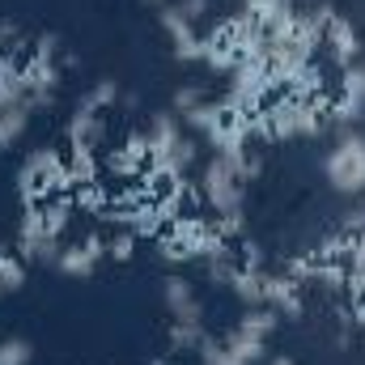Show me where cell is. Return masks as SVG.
<instances>
[{
  "label": "cell",
  "mask_w": 365,
  "mask_h": 365,
  "mask_svg": "<svg viewBox=\"0 0 365 365\" xmlns=\"http://www.w3.org/2000/svg\"><path fill=\"white\" fill-rule=\"evenodd\" d=\"M64 251V234H56L34 204H26V217L17 221V255L26 264H56Z\"/></svg>",
  "instance_id": "52a82bcc"
},
{
  "label": "cell",
  "mask_w": 365,
  "mask_h": 365,
  "mask_svg": "<svg viewBox=\"0 0 365 365\" xmlns=\"http://www.w3.org/2000/svg\"><path fill=\"white\" fill-rule=\"evenodd\" d=\"M225 119H230V110H225L217 98H204L200 106H191V110L182 115V123H187V128H195L200 136H212V132H217Z\"/></svg>",
  "instance_id": "5bb4252c"
},
{
  "label": "cell",
  "mask_w": 365,
  "mask_h": 365,
  "mask_svg": "<svg viewBox=\"0 0 365 365\" xmlns=\"http://www.w3.org/2000/svg\"><path fill=\"white\" fill-rule=\"evenodd\" d=\"M247 4V13L264 26V30H280V26H289L293 21V0H242Z\"/></svg>",
  "instance_id": "4fadbf2b"
},
{
  "label": "cell",
  "mask_w": 365,
  "mask_h": 365,
  "mask_svg": "<svg viewBox=\"0 0 365 365\" xmlns=\"http://www.w3.org/2000/svg\"><path fill=\"white\" fill-rule=\"evenodd\" d=\"M136 242H140L136 234H128V230H119V234H110V238H106V255L123 264V259H132V255H136Z\"/></svg>",
  "instance_id": "cb8c5ba5"
},
{
  "label": "cell",
  "mask_w": 365,
  "mask_h": 365,
  "mask_svg": "<svg viewBox=\"0 0 365 365\" xmlns=\"http://www.w3.org/2000/svg\"><path fill=\"white\" fill-rule=\"evenodd\" d=\"M323 179L340 195H365V132L344 128L323 158Z\"/></svg>",
  "instance_id": "5b68a950"
},
{
  "label": "cell",
  "mask_w": 365,
  "mask_h": 365,
  "mask_svg": "<svg viewBox=\"0 0 365 365\" xmlns=\"http://www.w3.org/2000/svg\"><path fill=\"white\" fill-rule=\"evenodd\" d=\"M60 34H34L30 38V60H38V64H60Z\"/></svg>",
  "instance_id": "44dd1931"
},
{
  "label": "cell",
  "mask_w": 365,
  "mask_h": 365,
  "mask_svg": "<svg viewBox=\"0 0 365 365\" xmlns=\"http://www.w3.org/2000/svg\"><path fill=\"white\" fill-rule=\"evenodd\" d=\"M268 365H293V357H284V353H280V357H272Z\"/></svg>",
  "instance_id": "4316f807"
},
{
  "label": "cell",
  "mask_w": 365,
  "mask_h": 365,
  "mask_svg": "<svg viewBox=\"0 0 365 365\" xmlns=\"http://www.w3.org/2000/svg\"><path fill=\"white\" fill-rule=\"evenodd\" d=\"M115 102H119V81H110V77L93 81L90 90H86V98H81V106H90V110H106Z\"/></svg>",
  "instance_id": "d6986e66"
},
{
  "label": "cell",
  "mask_w": 365,
  "mask_h": 365,
  "mask_svg": "<svg viewBox=\"0 0 365 365\" xmlns=\"http://www.w3.org/2000/svg\"><path fill=\"white\" fill-rule=\"evenodd\" d=\"M234 60H238V56H234L221 38H212V34L204 38V56H200V64H204V68H212V73H230V68H234Z\"/></svg>",
  "instance_id": "e0dca14e"
},
{
  "label": "cell",
  "mask_w": 365,
  "mask_h": 365,
  "mask_svg": "<svg viewBox=\"0 0 365 365\" xmlns=\"http://www.w3.org/2000/svg\"><path fill=\"white\" fill-rule=\"evenodd\" d=\"M34 110H38V106H34L30 90H26L21 73H17L9 86H0V153H9L13 145H21V140H26Z\"/></svg>",
  "instance_id": "8992f818"
},
{
  "label": "cell",
  "mask_w": 365,
  "mask_h": 365,
  "mask_svg": "<svg viewBox=\"0 0 365 365\" xmlns=\"http://www.w3.org/2000/svg\"><path fill=\"white\" fill-rule=\"evenodd\" d=\"M21 284H26V259L0 247V293H17Z\"/></svg>",
  "instance_id": "2e32d148"
},
{
  "label": "cell",
  "mask_w": 365,
  "mask_h": 365,
  "mask_svg": "<svg viewBox=\"0 0 365 365\" xmlns=\"http://www.w3.org/2000/svg\"><path fill=\"white\" fill-rule=\"evenodd\" d=\"M340 98H353L365 106V64L353 60L349 68H340Z\"/></svg>",
  "instance_id": "ffe728a7"
},
{
  "label": "cell",
  "mask_w": 365,
  "mask_h": 365,
  "mask_svg": "<svg viewBox=\"0 0 365 365\" xmlns=\"http://www.w3.org/2000/svg\"><path fill=\"white\" fill-rule=\"evenodd\" d=\"M179 13L187 21H200V17L208 13V0H179Z\"/></svg>",
  "instance_id": "484cf974"
},
{
  "label": "cell",
  "mask_w": 365,
  "mask_h": 365,
  "mask_svg": "<svg viewBox=\"0 0 365 365\" xmlns=\"http://www.w3.org/2000/svg\"><path fill=\"white\" fill-rule=\"evenodd\" d=\"M221 344H225V353L234 357V365H259L264 353H268V340H264V336H251V331L238 327V323L221 336Z\"/></svg>",
  "instance_id": "7c38bea8"
},
{
  "label": "cell",
  "mask_w": 365,
  "mask_h": 365,
  "mask_svg": "<svg viewBox=\"0 0 365 365\" xmlns=\"http://www.w3.org/2000/svg\"><path fill=\"white\" fill-rule=\"evenodd\" d=\"M64 140H68V158H102L106 149V119L102 110H90L77 102V110L68 115V128H64Z\"/></svg>",
  "instance_id": "ba28073f"
},
{
  "label": "cell",
  "mask_w": 365,
  "mask_h": 365,
  "mask_svg": "<svg viewBox=\"0 0 365 365\" xmlns=\"http://www.w3.org/2000/svg\"><path fill=\"white\" fill-rule=\"evenodd\" d=\"M102 259H106V238L102 234H81L77 242H64L56 268L64 276H93Z\"/></svg>",
  "instance_id": "30bf717a"
},
{
  "label": "cell",
  "mask_w": 365,
  "mask_h": 365,
  "mask_svg": "<svg viewBox=\"0 0 365 365\" xmlns=\"http://www.w3.org/2000/svg\"><path fill=\"white\" fill-rule=\"evenodd\" d=\"M34 361V344L21 336H0V365H30Z\"/></svg>",
  "instance_id": "ac0fdd59"
},
{
  "label": "cell",
  "mask_w": 365,
  "mask_h": 365,
  "mask_svg": "<svg viewBox=\"0 0 365 365\" xmlns=\"http://www.w3.org/2000/svg\"><path fill=\"white\" fill-rule=\"evenodd\" d=\"M200 195H204V208L217 217V225L230 238H238L247 225V182L238 179V170L221 158H208L200 170Z\"/></svg>",
  "instance_id": "6da1fadb"
},
{
  "label": "cell",
  "mask_w": 365,
  "mask_h": 365,
  "mask_svg": "<svg viewBox=\"0 0 365 365\" xmlns=\"http://www.w3.org/2000/svg\"><path fill=\"white\" fill-rule=\"evenodd\" d=\"M51 191H73V175H68V158L51 145L30 149L17 166V195L21 204H38Z\"/></svg>",
  "instance_id": "277c9868"
},
{
  "label": "cell",
  "mask_w": 365,
  "mask_h": 365,
  "mask_svg": "<svg viewBox=\"0 0 365 365\" xmlns=\"http://www.w3.org/2000/svg\"><path fill=\"white\" fill-rule=\"evenodd\" d=\"M230 289H234V297H238L247 310L264 306V268H259V272H251V268H238V276L230 280Z\"/></svg>",
  "instance_id": "9a60e30c"
},
{
  "label": "cell",
  "mask_w": 365,
  "mask_h": 365,
  "mask_svg": "<svg viewBox=\"0 0 365 365\" xmlns=\"http://www.w3.org/2000/svg\"><path fill=\"white\" fill-rule=\"evenodd\" d=\"M200 102H204V90L182 86V90L175 93V106H170V110H175V115H187V110H191V106H200Z\"/></svg>",
  "instance_id": "d4e9b609"
},
{
  "label": "cell",
  "mask_w": 365,
  "mask_h": 365,
  "mask_svg": "<svg viewBox=\"0 0 365 365\" xmlns=\"http://www.w3.org/2000/svg\"><path fill=\"white\" fill-rule=\"evenodd\" d=\"M162 302H166V310H170L175 323H191V327L204 323V302H200V293H195V284L187 276L170 272L162 280Z\"/></svg>",
  "instance_id": "9c48e42d"
},
{
  "label": "cell",
  "mask_w": 365,
  "mask_h": 365,
  "mask_svg": "<svg viewBox=\"0 0 365 365\" xmlns=\"http://www.w3.org/2000/svg\"><path fill=\"white\" fill-rule=\"evenodd\" d=\"M195 357H200V365H234V357L221 344V336H204L200 349H195Z\"/></svg>",
  "instance_id": "7402d4cb"
},
{
  "label": "cell",
  "mask_w": 365,
  "mask_h": 365,
  "mask_svg": "<svg viewBox=\"0 0 365 365\" xmlns=\"http://www.w3.org/2000/svg\"><path fill=\"white\" fill-rule=\"evenodd\" d=\"M149 4H158V9H162V4H175V0H149Z\"/></svg>",
  "instance_id": "83f0119b"
},
{
  "label": "cell",
  "mask_w": 365,
  "mask_h": 365,
  "mask_svg": "<svg viewBox=\"0 0 365 365\" xmlns=\"http://www.w3.org/2000/svg\"><path fill=\"white\" fill-rule=\"evenodd\" d=\"M331 98H293L280 93L264 106V123H268V140H306L331 128L327 119Z\"/></svg>",
  "instance_id": "7a4b0ae2"
},
{
  "label": "cell",
  "mask_w": 365,
  "mask_h": 365,
  "mask_svg": "<svg viewBox=\"0 0 365 365\" xmlns=\"http://www.w3.org/2000/svg\"><path fill=\"white\" fill-rule=\"evenodd\" d=\"M149 136V170H158L166 182L187 179V170L195 166V140L182 136V123L175 110H158L145 128Z\"/></svg>",
  "instance_id": "3957f363"
},
{
  "label": "cell",
  "mask_w": 365,
  "mask_h": 365,
  "mask_svg": "<svg viewBox=\"0 0 365 365\" xmlns=\"http://www.w3.org/2000/svg\"><path fill=\"white\" fill-rule=\"evenodd\" d=\"M162 30L170 34V47H175V56L179 60H200L204 56V34L195 30V21H187L179 13V4H162Z\"/></svg>",
  "instance_id": "8fae6325"
},
{
  "label": "cell",
  "mask_w": 365,
  "mask_h": 365,
  "mask_svg": "<svg viewBox=\"0 0 365 365\" xmlns=\"http://www.w3.org/2000/svg\"><path fill=\"white\" fill-rule=\"evenodd\" d=\"M208 336V327H191V323H170V344L175 349H200V340Z\"/></svg>",
  "instance_id": "603a6c76"
}]
</instances>
